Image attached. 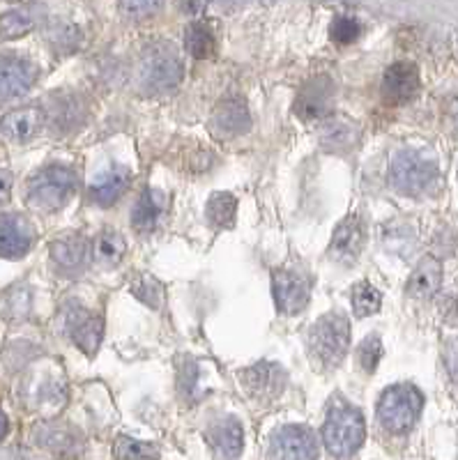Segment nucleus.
<instances>
[{"label": "nucleus", "mask_w": 458, "mask_h": 460, "mask_svg": "<svg viewBox=\"0 0 458 460\" xmlns=\"http://www.w3.org/2000/svg\"><path fill=\"white\" fill-rule=\"evenodd\" d=\"M35 84V67L22 58H0V102L22 97Z\"/></svg>", "instance_id": "11"}, {"label": "nucleus", "mask_w": 458, "mask_h": 460, "mask_svg": "<svg viewBox=\"0 0 458 460\" xmlns=\"http://www.w3.org/2000/svg\"><path fill=\"white\" fill-rule=\"evenodd\" d=\"M382 306L381 290H375L369 281H362L353 288V309L360 318L378 314Z\"/></svg>", "instance_id": "28"}, {"label": "nucleus", "mask_w": 458, "mask_h": 460, "mask_svg": "<svg viewBox=\"0 0 458 460\" xmlns=\"http://www.w3.org/2000/svg\"><path fill=\"white\" fill-rule=\"evenodd\" d=\"M12 184H14V178L7 168H0V205L7 203L12 196Z\"/></svg>", "instance_id": "36"}, {"label": "nucleus", "mask_w": 458, "mask_h": 460, "mask_svg": "<svg viewBox=\"0 0 458 460\" xmlns=\"http://www.w3.org/2000/svg\"><path fill=\"white\" fill-rule=\"evenodd\" d=\"M35 28V19L26 10H12L0 16V37L3 40H19Z\"/></svg>", "instance_id": "29"}, {"label": "nucleus", "mask_w": 458, "mask_h": 460, "mask_svg": "<svg viewBox=\"0 0 458 460\" xmlns=\"http://www.w3.org/2000/svg\"><path fill=\"white\" fill-rule=\"evenodd\" d=\"M127 187H130V172H127V168L111 166L109 171L97 175V180L90 184L88 196L99 208H109V205H113L115 200L121 199Z\"/></svg>", "instance_id": "18"}, {"label": "nucleus", "mask_w": 458, "mask_h": 460, "mask_svg": "<svg viewBox=\"0 0 458 460\" xmlns=\"http://www.w3.org/2000/svg\"><path fill=\"white\" fill-rule=\"evenodd\" d=\"M130 290L139 302L148 304L150 309H159L164 304V286L159 279L148 272H136L130 281Z\"/></svg>", "instance_id": "26"}, {"label": "nucleus", "mask_w": 458, "mask_h": 460, "mask_svg": "<svg viewBox=\"0 0 458 460\" xmlns=\"http://www.w3.org/2000/svg\"><path fill=\"white\" fill-rule=\"evenodd\" d=\"M366 244V226L357 215L346 217L332 237V253L341 262H353Z\"/></svg>", "instance_id": "14"}, {"label": "nucleus", "mask_w": 458, "mask_h": 460, "mask_svg": "<svg viewBox=\"0 0 458 460\" xmlns=\"http://www.w3.org/2000/svg\"><path fill=\"white\" fill-rule=\"evenodd\" d=\"M210 442H212L214 451L224 458L233 460L242 454V445H245V433L238 419H221L210 430Z\"/></svg>", "instance_id": "21"}, {"label": "nucleus", "mask_w": 458, "mask_h": 460, "mask_svg": "<svg viewBox=\"0 0 458 460\" xmlns=\"http://www.w3.org/2000/svg\"><path fill=\"white\" fill-rule=\"evenodd\" d=\"M127 252V244H125V237L113 228H106L102 230L97 235L93 244V258L99 267H118L121 261L125 258Z\"/></svg>", "instance_id": "22"}, {"label": "nucleus", "mask_w": 458, "mask_h": 460, "mask_svg": "<svg viewBox=\"0 0 458 460\" xmlns=\"http://www.w3.org/2000/svg\"><path fill=\"white\" fill-rule=\"evenodd\" d=\"M334 106V88L329 79H316L302 88V93L297 94L295 113L304 120H320L332 113Z\"/></svg>", "instance_id": "12"}, {"label": "nucleus", "mask_w": 458, "mask_h": 460, "mask_svg": "<svg viewBox=\"0 0 458 460\" xmlns=\"http://www.w3.org/2000/svg\"><path fill=\"white\" fill-rule=\"evenodd\" d=\"M272 288H274L276 309L283 315H295L309 304L311 283L304 274L295 270H274L272 272Z\"/></svg>", "instance_id": "7"}, {"label": "nucleus", "mask_w": 458, "mask_h": 460, "mask_svg": "<svg viewBox=\"0 0 458 460\" xmlns=\"http://www.w3.org/2000/svg\"><path fill=\"white\" fill-rule=\"evenodd\" d=\"M382 359V343L378 334H369V339L360 345L357 350V361H360V368L364 373H373L375 367L381 364Z\"/></svg>", "instance_id": "31"}, {"label": "nucleus", "mask_w": 458, "mask_h": 460, "mask_svg": "<svg viewBox=\"0 0 458 460\" xmlns=\"http://www.w3.org/2000/svg\"><path fill=\"white\" fill-rule=\"evenodd\" d=\"M88 258V240L81 235L60 237L51 244V261L63 274L78 272Z\"/></svg>", "instance_id": "19"}, {"label": "nucleus", "mask_w": 458, "mask_h": 460, "mask_svg": "<svg viewBox=\"0 0 458 460\" xmlns=\"http://www.w3.org/2000/svg\"><path fill=\"white\" fill-rule=\"evenodd\" d=\"M122 14L130 19H148L164 7V0H118Z\"/></svg>", "instance_id": "33"}, {"label": "nucleus", "mask_w": 458, "mask_h": 460, "mask_svg": "<svg viewBox=\"0 0 458 460\" xmlns=\"http://www.w3.org/2000/svg\"><path fill=\"white\" fill-rule=\"evenodd\" d=\"M74 191H76V175L58 164L42 168L28 180V200L44 212H56L63 208Z\"/></svg>", "instance_id": "4"}, {"label": "nucleus", "mask_w": 458, "mask_h": 460, "mask_svg": "<svg viewBox=\"0 0 458 460\" xmlns=\"http://www.w3.org/2000/svg\"><path fill=\"white\" fill-rule=\"evenodd\" d=\"M115 456L121 460H155L157 451L146 442H139L134 438H118L115 442Z\"/></svg>", "instance_id": "30"}, {"label": "nucleus", "mask_w": 458, "mask_h": 460, "mask_svg": "<svg viewBox=\"0 0 458 460\" xmlns=\"http://www.w3.org/2000/svg\"><path fill=\"white\" fill-rule=\"evenodd\" d=\"M205 3H208V0H183V7L189 12V14L196 16L205 10Z\"/></svg>", "instance_id": "37"}, {"label": "nucleus", "mask_w": 458, "mask_h": 460, "mask_svg": "<svg viewBox=\"0 0 458 460\" xmlns=\"http://www.w3.org/2000/svg\"><path fill=\"white\" fill-rule=\"evenodd\" d=\"M419 93V72L412 63H394L382 76V94L390 104H406Z\"/></svg>", "instance_id": "13"}, {"label": "nucleus", "mask_w": 458, "mask_h": 460, "mask_svg": "<svg viewBox=\"0 0 458 460\" xmlns=\"http://www.w3.org/2000/svg\"><path fill=\"white\" fill-rule=\"evenodd\" d=\"M7 430H10V421H7V417L3 412H0V439L5 438Z\"/></svg>", "instance_id": "38"}, {"label": "nucleus", "mask_w": 458, "mask_h": 460, "mask_svg": "<svg viewBox=\"0 0 458 460\" xmlns=\"http://www.w3.org/2000/svg\"><path fill=\"white\" fill-rule=\"evenodd\" d=\"M162 209V194L148 187L146 191L139 196V200H136L134 212H131V224H134L136 230H141V233H150V230H155L157 224H159Z\"/></svg>", "instance_id": "23"}, {"label": "nucleus", "mask_w": 458, "mask_h": 460, "mask_svg": "<svg viewBox=\"0 0 458 460\" xmlns=\"http://www.w3.org/2000/svg\"><path fill=\"white\" fill-rule=\"evenodd\" d=\"M32 246V230L23 217L5 215L0 217V256L16 258L23 256Z\"/></svg>", "instance_id": "16"}, {"label": "nucleus", "mask_w": 458, "mask_h": 460, "mask_svg": "<svg viewBox=\"0 0 458 460\" xmlns=\"http://www.w3.org/2000/svg\"><path fill=\"white\" fill-rule=\"evenodd\" d=\"M210 127L217 137L221 138H233L247 134L251 127V115L249 109L242 100L238 97H229V100L219 102L212 111V120Z\"/></svg>", "instance_id": "9"}, {"label": "nucleus", "mask_w": 458, "mask_h": 460, "mask_svg": "<svg viewBox=\"0 0 458 460\" xmlns=\"http://www.w3.org/2000/svg\"><path fill=\"white\" fill-rule=\"evenodd\" d=\"M437 178L436 159L417 150L396 152L390 166V182L396 191L408 196H419L433 187Z\"/></svg>", "instance_id": "5"}, {"label": "nucleus", "mask_w": 458, "mask_h": 460, "mask_svg": "<svg viewBox=\"0 0 458 460\" xmlns=\"http://www.w3.org/2000/svg\"><path fill=\"white\" fill-rule=\"evenodd\" d=\"M350 345V323L344 314L332 311L323 315L313 324L311 336H309V348L316 359V364L325 371L337 368L344 361Z\"/></svg>", "instance_id": "1"}, {"label": "nucleus", "mask_w": 458, "mask_h": 460, "mask_svg": "<svg viewBox=\"0 0 458 460\" xmlns=\"http://www.w3.org/2000/svg\"><path fill=\"white\" fill-rule=\"evenodd\" d=\"M67 330L74 343L81 348V352L94 355L99 343H102V336H104V320H102V315L72 306L67 314Z\"/></svg>", "instance_id": "10"}, {"label": "nucleus", "mask_w": 458, "mask_h": 460, "mask_svg": "<svg viewBox=\"0 0 458 460\" xmlns=\"http://www.w3.org/2000/svg\"><path fill=\"white\" fill-rule=\"evenodd\" d=\"M362 26L360 22H355L353 16H337L329 28V35L337 44H353L360 37Z\"/></svg>", "instance_id": "32"}, {"label": "nucleus", "mask_w": 458, "mask_h": 460, "mask_svg": "<svg viewBox=\"0 0 458 460\" xmlns=\"http://www.w3.org/2000/svg\"><path fill=\"white\" fill-rule=\"evenodd\" d=\"M364 417H362L360 410L348 405V402H338L329 410L323 426V439L329 454L338 456V458L353 456L364 442Z\"/></svg>", "instance_id": "2"}, {"label": "nucleus", "mask_w": 458, "mask_h": 460, "mask_svg": "<svg viewBox=\"0 0 458 460\" xmlns=\"http://www.w3.org/2000/svg\"><path fill=\"white\" fill-rule=\"evenodd\" d=\"M242 382L245 387L249 389L251 396L256 398H274L283 392V385H286V373L282 367L270 364V361H261L256 367L247 368L242 373Z\"/></svg>", "instance_id": "15"}, {"label": "nucleus", "mask_w": 458, "mask_h": 460, "mask_svg": "<svg viewBox=\"0 0 458 460\" xmlns=\"http://www.w3.org/2000/svg\"><path fill=\"white\" fill-rule=\"evenodd\" d=\"M443 283V265L436 258H424L419 265L415 267V272L410 274L408 281V295L412 299H431L437 293V288Z\"/></svg>", "instance_id": "20"}, {"label": "nucleus", "mask_w": 458, "mask_h": 460, "mask_svg": "<svg viewBox=\"0 0 458 460\" xmlns=\"http://www.w3.org/2000/svg\"><path fill=\"white\" fill-rule=\"evenodd\" d=\"M357 146V129L348 120L329 122L323 129V147L334 152V155H344Z\"/></svg>", "instance_id": "24"}, {"label": "nucleus", "mask_w": 458, "mask_h": 460, "mask_svg": "<svg viewBox=\"0 0 458 460\" xmlns=\"http://www.w3.org/2000/svg\"><path fill=\"white\" fill-rule=\"evenodd\" d=\"M42 125V111L35 109V106H28V109H16L12 111V113H7L5 118L0 120V131H3V137L10 138V141L26 143L40 134Z\"/></svg>", "instance_id": "17"}, {"label": "nucleus", "mask_w": 458, "mask_h": 460, "mask_svg": "<svg viewBox=\"0 0 458 460\" xmlns=\"http://www.w3.org/2000/svg\"><path fill=\"white\" fill-rule=\"evenodd\" d=\"M452 120H454V127L458 129V100L454 102V106H452Z\"/></svg>", "instance_id": "39"}, {"label": "nucleus", "mask_w": 458, "mask_h": 460, "mask_svg": "<svg viewBox=\"0 0 458 460\" xmlns=\"http://www.w3.org/2000/svg\"><path fill=\"white\" fill-rule=\"evenodd\" d=\"M445 361H447L449 376L458 382V341H449L445 345Z\"/></svg>", "instance_id": "35"}, {"label": "nucleus", "mask_w": 458, "mask_h": 460, "mask_svg": "<svg viewBox=\"0 0 458 460\" xmlns=\"http://www.w3.org/2000/svg\"><path fill=\"white\" fill-rule=\"evenodd\" d=\"M184 44H187L189 56L196 58V60H203L214 51V32L205 23L196 22L184 32Z\"/></svg>", "instance_id": "27"}, {"label": "nucleus", "mask_w": 458, "mask_h": 460, "mask_svg": "<svg viewBox=\"0 0 458 460\" xmlns=\"http://www.w3.org/2000/svg\"><path fill=\"white\" fill-rule=\"evenodd\" d=\"M274 460H316L318 442L304 426H286L272 439Z\"/></svg>", "instance_id": "8"}, {"label": "nucleus", "mask_w": 458, "mask_h": 460, "mask_svg": "<svg viewBox=\"0 0 458 460\" xmlns=\"http://www.w3.org/2000/svg\"><path fill=\"white\" fill-rule=\"evenodd\" d=\"M424 398L412 385H394L378 401V421L390 433L403 435L417 424L422 414Z\"/></svg>", "instance_id": "3"}, {"label": "nucleus", "mask_w": 458, "mask_h": 460, "mask_svg": "<svg viewBox=\"0 0 458 460\" xmlns=\"http://www.w3.org/2000/svg\"><path fill=\"white\" fill-rule=\"evenodd\" d=\"M235 212H238V199L229 191H219L212 194L208 200V221L212 228H230L235 224Z\"/></svg>", "instance_id": "25"}, {"label": "nucleus", "mask_w": 458, "mask_h": 460, "mask_svg": "<svg viewBox=\"0 0 458 460\" xmlns=\"http://www.w3.org/2000/svg\"><path fill=\"white\" fill-rule=\"evenodd\" d=\"M183 63L171 44H155L143 53L141 81L150 93H166L183 81Z\"/></svg>", "instance_id": "6"}, {"label": "nucleus", "mask_w": 458, "mask_h": 460, "mask_svg": "<svg viewBox=\"0 0 458 460\" xmlns=\"http://www.w3.org/2000/svg\"><path fill=\"white\" fill-rule=\"evenodd\" d=\"M440 314H443V318L447 320L449 324L458 327V290L456 293L445 295L443 302H440Z\"/></svg>", "instance_id": "34"}]
</instances>
